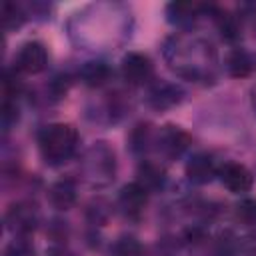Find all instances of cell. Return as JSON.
I'll return each instance as SVG.
<instances>
[{"label":"cell","instance_id":"cell-1","mask_svg":"<svg viewBox=\"0 0 256 256\" xmlns=\"http://www.w3.org/2000/svg\"><path fill=\"white\" fill-rule=\"evenodd\" d=\"M78 144V132L74 126L58 122L46 126L38 136L40 154L50 164H60L72 156Z\"/></svg>","mask_w":256,"mask_h":256},{"label":"cell","instance_id":"cell-2","mask_svg":"<svg viewBox=\"0 0 256 256\" xmlns=\"http://www.w3.org/2000/svg\"><path fill=\"white\" fill-rule=\"evenodd\" d=\"M84 172L94 186H106L116 172L114 150L106 142H96L94 146H90L84 158Z\"/></svg>","mask_w":256,"mask_h":256},{"label":"cell","instance_id":"cell-3","mask_svg":"<svg viewBox=\"0 0 256 256\" xmlns=\"http://www.w3.org/2000/svg\"><path fill=\"white\" fill-rule=\"evenodd\" d=\"M6 224L14 234H28L38 224V210L30 202L12 204L6 212Z\"/></svg>","mask_w":256,"mask_h":256},{"label":"cell","instance_id":"cell-4","mask_svg":"<svg viewBox=\"0 0 256 256\" xmlns=\"http://www.w3.org/2000/svg\"><path fill=\"white\" fill-rule=\"evenodd\" d=\"M48 62V54L44 44L40 42H24L16 54V68L28 74H38L46 68Z\"/></svg>","mask_w":256,"mask_h":256},{"label":"cell","instance_id":"cell-5","mask_svg":"<svg viewBox=\"0 0 256 256\" xmlns=\"http://www.w3.org/2000/svg\"><path fill=\"white\" fill-rule=\"evenodd\" d=\"M152 62L146 54H140V52H128L124 58H122V76L126 78L128 84H144L152 78Z\"/></svg>","mask_w":256,"mask_h":256},{"label":"cell","instance_id":"cell-6","mask_svg":"<svg viewBox=\"0 0 256 256\" xmlns=\"http://www.w3.org/2000/svg\"><path fill=\"white\" fill-rule=\"evenodd\" d=\"M192 138L188 136V132H184L180 126L174 124H166L160 134H158V148L168 156V158H178L186 152V148L190 146Z\"/></svg>","mask_w":256,"mask_h":256},{"label":"cell","instance_id":"cell-7","mask_svg":"<svg viewBox=\"0 0 256 256\" xmlns=\"http://www.w3.org/2000/svg\"><path fill=\"white\" fill-rule=\"evenodd\" d=\"M218 174H220L222 184H224L230 192H236V194L248 192V190L252 188V182H254L252 172H250L244 164H238V162H228V164H224Z\"/></svg>","mask_w":256,"mask_h":256},{"label":"cell","instance_id":"cell-8","mask_svg":"<svg viewBox=\"0 0 256 256\" xmlns=\"http://www.w3.org/2000/svg\"><path fill=\"white\" fill-rule=\"evenodd\" d=\"M146 202H148V190L138 182L126 184L118 194V206L126 216H138L144 210Z\"/></svg>","mask_w":256,"mask_h":256},{"label":"cell","instance_id":"cell-9","mask_svg":"<svg viewBox=\"0 0 256 256\" xmlns=\"http://www.w3.org/2000/svg\"><path fill=\"white\" fill-rule=\"evenodd\" d=\"M216 174H218L216 164H214L212 156H208L206 152L194 154V156L188 160V164H186V176H188V180L194 182V184H206V182H210Z\"/></svg>","mask_w":256,"mask_h":256},{"label":"cell","instance_id":"cell-10","mask_svg":"<svg viewBox=\"0 0 256 256\" xmlns=\"http://www.w3.org/2000/svg\"><path fill=\"white\" fill-rule=\"evenodd\" d=\"M48 198H50V204L58 210L72 208L74 202H76V184H74V180L64 178V180L54 182L48 190Z\"/></svg>","mask_w":256,"mask_h":256},{"label":"cell","instance_id":"cell-11","mask_svg":"<svg viewBox=\"0 0 256 256\" xmlns=\"http://www.w3.org/2000/svg\"><path fill=\"white\" fill-rule=\"evenodd\" d=\"M182 100V90L170 82H160L150 90L148 102L154 108H170Z\"/></svg>","mask_w":256,"mask_h":256},{"label":"cell","instance_id":"cell-12","mask_svg":"<svg viewBox=\"0 0 256 256\" xmlns=\"http://www.w3.org/2000/svg\"><path fill=\"white\" fill-rule=\"evenodd\" d=\"M226 70L230 76L234 78H244L250 74L252 70V58L248 56L246 50L242 48H234L230 50V54L226 56Z\"/></svg>","mask_w":256,"mask_h":256},{"label":"cell","instance_id":"cell-13","mask_svg":"<svg viewBox=\"0 0 256 256\" xmlns=\"http://www.w3.org/2000/svg\"><path fill=\"white\" fill-rule=\"evenodd\" d=\"M138 184H142L148 192L160 188L164 184V170L154 162H142L138 168Z\"/></svg>","mask_w":256,"mask_h":256},{"label":"cell","instance_id":"cell-14","mask_svg":"<svg viewBox=\"0 0 256 256\" xmlns=\"http://www.w3.org/2000/svg\"><path fill=\"white\" fill-rule=\"evenodd\" d=\"M202 6L198 4H192V2H172L166 12H168V20L170 22H176V24H188L192 22L198 12H200Z\"/></svg>","mask_w":256,"mask_h":256},{"label":"cell","instance_id":"cell-15","mask_svg":"<svg viewBox=\"0 0 256 256\" xmlns=\"http://www.w3.org/2000/svg\"><path fill=\"white\" fill-rule=\"evenodd\" d=\"M80 76L88 86H102L110 76V68L104 62H86L80 70Z\"/></svg>","mask_w":256,"mask_h":256},{"label":"cell","instance_id":"cell-16","mask_svg":"<svg viewBox=\"0 0 256 256\" xmlns=\"http://www.w3.org/2000/svg\"><path fill=\"white\" fill-rule=\"evenodd\" d=\"M112 252L114 256H140L142 254V246L136 238L132 236H122L114 242L112 246Z\"/></svg>","mask_w":256,"mask_h":256},{"label":"cell","instance_id":"cell-17","mask_svg":"<svg viewBox=\"0 0 256 256\" xmlns=\"http://www.w3.org/2000/svg\"><path fill=\"white\" fill-rule=\"evenodd\" d=\"M24 22V14L20 10V6L12 4V2H4L2 4V24L6 30H12L16 26H20Z\"/></svg>","mask_w":256,"mask_h":256},{"label":"cell","instance_id":"cell-18","mask_svg":"<svg viewBox=\"0 0 256 256\" xmlns=\"http://www.w3.org/2000/svg\"><path fill=\"white\" fill-rule=\"evenodd\" d=\"M238 248H240V242L236 236H232L230 232L222 234L218 238V244H216V256H236L238 254Z\"/></svg>","mask_w":256,"mask_h":256},{"label":"cell","instance_id":"cell-19","mask_svg":"<svg viewBox=\"0 0 256 256\" xmlns=\"http://www.w3.org/2000/svg\"><path fill=\"white\" fill-rule=\"evenodd\" d=\"M218 26H220L222 36L228 38V40H236L238 34H240V28H238V22H236L234 16H228V14L218 16Z\"/></svg>","mask_w":256,"mask_h":256},{"label":"cell","instance_id":"cell-20","mask_svg":"<svg viewBox=\"0 0 256 256\" xmlns=\"http://www.w3.org/2000/svg\"><path fill=\"white\" fill-rule=\"evenodd\" d=\"M238 218L244 220L246 224H256V202L254 200H244L238 204Z\"/></svg>","mask_w":256,"mask_h":256},{"label":"cell","instance_id":"cell-21","mask_svg":"<svg viewBox=\"0 0 256 256\" xmlns=\"http://www.w3.org/2000/svg\"><path fill=\"white\" fill-rule=\"evenodd\" d=\"M148 142H150L148 126H144V124L136 126V128H134V132H132V148H134L136 152H138V150H144Z\"/></svg>","mask_w":256,"mask_h":256},{"label":"cell","instance_id":"cell-22","mask_svg":"<svg viewBox=\"0 0 256 256\" xmlns=\"http://www.w3.org/2000/svg\"><path fill=\"white\" fill-rule=\"evenodd\" d=\"M6 256H34V250H32L30 242H26L24 238H18L8 246Z\"/></svg>","mask_w":256,"mask_h":256},{"label":"cell","instance_id":"cell-23","mask_svg":"<svg viewBox=\"0 0 256 256\" xmlns=\"http://www.w3.org/2000/svg\"><path fill=\"white\" fill-rule=\"evenodd\" d=\"M244 252H246V256H256V242H252L250 246H246Z\"/></svg>","mask_w":256,"mask_h":256},{"label":"cell","instance_id":"cell-24","mask_svg":"<svg viewBox=\"0 0 256 256\" xmlns=\"http://www.w3.org/2000/svg\"><path fill=\"white\" fill-rule=\"evenodd\" d=\"M52 256H70V254L64 250H52Z\"/></svg>","mask_w":256,"mask_h":256},{"label":"cell","instance_id":"cell-25","mask_svg":"<svg viewBox=\"0 0 256 256\" xmlns=\"http://www.w3.org/2000/svg\"><path fill=\"white\" fill-rule=\"evenodd\" d=\"M252 106H254V110H256V88L252 90Z\"/></svg>","mask_w":256,"mask_h":256}]
</instances>
